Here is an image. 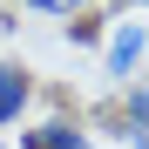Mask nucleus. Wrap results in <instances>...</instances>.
Segmentation results:
<instances>
[{"label": "nucleus", "instance_id": "1", "mask_svg": "<svg viewBox=\"0 0 149 149\" xmlns=\"http://www.w3.org/2000/svg\"><path fill=\"white\" fill-rule=\"evenodd\" d=\"M142 47H149V34L136 27V20H122V27L109 34V74H136V61H142Z\"/></svg>", "mask_w": 149, "mask_h": 149}, {"label": "nucleus", "instance_id": "4", "mask_svg": "<svg viewBox=\"0 0 149 149\" xmlns=\"http://www.w3.org/2000/svg\"><path fill=\"white\" fill-rule=\"evenodd\" d=\"M122 136H129L136 149H149V88L129 95V129H122Z\"/></svg>", "mask_w": 149, "mask_h": 149}, {"label": "nucleus", "instance_id": "3", "mask_svg": "<svg viewBox=\"0 0 149 149\" xmlns=\"http://www.w3.org/2000/svg\"><path fill=\"white\" fill-rule=\"evenodd\" d=\"M20 149H81V129H74V122H47V129H34Z\"/></svg>", "mask_w": 149, "mask_h": 149}, {"label": "nucleus", "instance_id": "2", "mask_svg": "<svg viewBox=\"0 0 149 149\" xmlns=\"http://www.w3.org/2000/svg\"><path fill=\"white\" fill-rule=\"evenodd\" d=\"M20 109H27V74L20 68H0V129H7Z\"/></svg>", "mask_w": 149, "mask_h": 149}, {"label": "nucleus", "instance_id": "5", "mask_svg": "<svg viewBox=\"0 0 149 149\" xmlns=\"http://www.w3.org/2000/svg\"><path fill=\"white\" fill-rule=\"evenodd\" d=\"M27 7H41V14H74L81 0H27Z\"/></svg>", "mask_w": 149, "mask_h": 149}]
</instances>
